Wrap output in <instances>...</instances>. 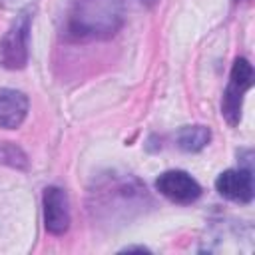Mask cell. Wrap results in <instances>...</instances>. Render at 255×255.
Masks as SVG:
<instances>
[{
  "instance_id": "1",
  "label": "cell",
  "mask_w": 255,
  "mask_h": 255,
  "mask_svg": "<svg viewBox=\"0 0 255 255\" xmlns=\"http://www.w3.org/2000/svg\"><path fill=\"white\" fill-rule=\"evenodd\" d=\"M122 24V0H72L66 14V36L76 42L108 40Z\"/></svg>"
},
{
  "instance_id": "2",
  "label": "cell",
  "mask_w": 255,
  "mask_h": 255,
  "mask_svg": "<svg viewBox=\"0 0 255 255\" xmlns=\"http://www.w3.org/2000/svg\"><path fill=\"white\" fill-rule=\"evenodd\" d=\"M32 12L22 10L0 38V66L6 70H22L28 64Z\"/></svg>"
},
{
  "instance_id": "3",
  "label": "cell",
  "mask_w": 255,
  "mask_h": 255,
  "mask_svg": "<svg viewBox=\"0 0 255 255\" xmlns=\"http://www.w3.org/2000/svg\"><path fill=\"white\" fill-rule=\"evenodd\" d=\"M253 86V68L249 60L237 58L231 68L229 84L223 92V102H221V114L227 120V124L237 126L241 120V108H243V98L247 90Z\"/></svg>"
},
{
  "instance_id": "4",
  "label": "cell",
  "mask_w": 255,
  "mask_h": 255,
  "mask_svg": "<svg viewBox=\"0 0 255 255\" xmlns=\"http://www.w3.org/2000/svg\"><path fill=\"white\" fill-rule=\"evenodd\" d=\"M155 189L173 203H193L201 195V185L185 171L171 169L155 179Z\"/></svg>"
},
{
  "instance_id": "5",
  "label": "cell",
  "mask_w": 255,
  "mask_h": 255,
  "mask_svg": "<svg viewBox=\"0 0 255 255\" xmlns=\"http://www.w3.org/2000/svg\"><path fill=\"white\" fill-rule=\"evenodd\" d=\"M42 205L46 231L52 235H64L70 227V203L66 191L56 185L46 187L42 195Z\"/></svg>"
},
{
  "instance_id": "6",
  "label": "cell",
  "mask_w": 255,
  "mask_h": 255,
  "mask_svg": "<svg viewBox=\"0 0 255 255\" xmlns=\"http://www.w3.org/2000/svg\"><path fill=\"white\" fill-rule=\"evenodd\" d=\"M215 189L229 201L249 203L253 199V175L251 167L227 169L215 179Z\"/></svg>"
},
{
  "instance_id": "7",
  "label": "cell",
  "mask_w": 255,
  "mask_h": 255,
  "mask_svg": "<svg viewBox=\"0 0 255 255\" xmlns=\"http://www.w3.org/2000/svg\"><path fill=\"white\" fill-rule=\"evenodd\" d=\"M28 114V98L18 92L4 88L0 90V128L16 129Z\"/></svg>"
},
{
  "instance_id": "8",
  "label": "cell",
  "mask_w": 255,
  "mask_h": 255,
  "mask_svg": "<svg viewBox=\"0 0 255 255\" xmlns=\"http://www.w3.org/2000/svg\"><path fill=\"white\" fill-rule=\"evenodd\" d=\"M211 139V131L205 126H185L177 131L175 141L183 151H199Z\"/></svg>"
},
{
  "instance_id": "9",
  "label": "cell",
  "mask_w": 255,
  "mask_h": 255,
  "mask_svg": "<svg viewBox=\"0 0 255 255\" xmlns=\"http://www.w3.org/2000/svg\"><path fill=\"white\" fill-rule=\"evenodd\" d=\"M0 163L10 165V167H18V169H26L28 167V157L16 143L0 141Z\"/></svg>"
},
{
  "instance_id": "10",
  "label": "cell",
  "mask_w": 255,
  "mask_h": 255,
  "mask_svg": "<svg viewBox=\"0 0 255 255\" xmlns=\"http://www.w3.org/2000/svg\"><path fill=\"white\" fill-rule=\"evenodd\" d=\"M137 2H141L143 6H155L159 0H137Z\"/></svg>"
},
{
  "instance_id": "11",
  "label": "cell",
  "mask_w": 255,
  "mask_h": 255,
  "mask_svg": "<svg viewBox=\"0 0 255 255\" xmlns=\"http://www.w3.org/2000/svg\"><path fill=\"white\" fill-rule=\"evenodd\" d=\"M124 251H147L145 247H126Z\"/></svg>"
}]
</instances>
